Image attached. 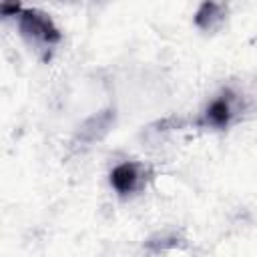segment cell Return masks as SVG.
<instances>
[{
	"label": "cell",
	"instance_id": "obj_2",
	"mask_svg": "<svg viewBox=\"0 0 257 257\" xmlns=\"http://www.w3.org/2000/svg\"><path fill=\"white\" fill-rule=\"evenodd\" d=\"M139 181H141V173H139V167L135 163H122V165L114 167L110 173V185L120 195L133 193L139 187Z\"/></svg>",
	"mask_w": 257,
	"mask_h": 257
},
{
	"label": "cell",
	"instance_id": "obj_1",
	"mask_svg": "<svg viewBox=\"0 0 257 257\" xmlns=\"http://www.w3.org/2000/svg\"><path fill=\"white\" fill-rule=\"evenodd\" d=\"M20 30H22V34L30 36L32 40L48 44V46L60 40V32L56 30V26L44 14L34 12V10L20 12Z\"/></svg>",
	"mask_w": 257,
	"mask_h": 257
},
{
	"label": "cell",
	"instance_id": "obj_4",
	"mask_svg": "<svg viewBox=\"0 0 257 257\" xmlns=\"http://www.w3.org/2000/svg\"><path fill=\"white\" fill-rule=\"evenodd\" d=\"M221 16H223V4L217 0H207L197 12V24L201 28L209 30V28H213V20L221 18Z\"/></svg>",
	"mask_w": 257,
	"mask_h": 257
},
{
	"label": "cell",
	"instance_id": "obj_3",
	"mask_svg": "<svg viewBox=\"0 0 257 257\" xmlns=\"http://www.w3.org/2000/svg\"><path fill=\"white\" fill-rule=\"evenodd\" d=\"M233 116V104H231V94H223L219 98H215L207 110H205V116H203V122L205 124H211V126H217V128H223L229 124Z\"/></svg>",
	"mask_w": 257,
	"mask_h": 257
}]
</instances>
